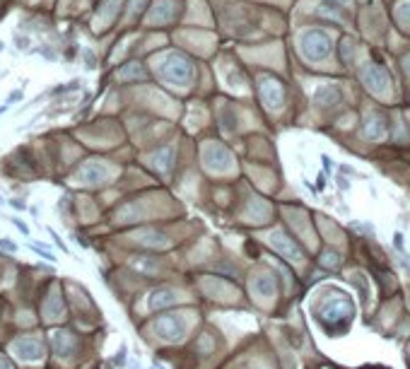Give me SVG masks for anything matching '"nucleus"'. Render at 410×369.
Wrapping results in <instances>:
<instances>
[{
    "instance_id": "f257e3e1",
    "label": "nucleus",
    "mask_w": 410,
    "mask_h": 369,
    "mask_svg": "<svg viewBox=\"0 0 410 369\" xmlns=\"http://www.w3.org/2000/svg\"><path fill=\"white\" fill-rule=\"evenodd\" d=\"M304 53L307 58H311V60H318V58H323V55L328 53V49H331V41L326 34H321V32H309L307 37H304Z\"/></svg>"
},
{
    "instance_id": "f03ea898",
    "label": "nucleus",
    "mask_w": 410,
    "mask_h": 369,
    "mask_svg": "<svg viewBox=\"0 0 410 369\" xmlns=\"http://www.w3.org/2000/svg\"><path fill=\"white\" fill-rule=\"evenodd\" d=\"M353 312L355 309L348 299H333L331 304L323 307V321H326V326H331L333 321H340V316H343L345 321H350V318H353Z\"/></svg>"
},
{
    "instance_id": "7ed1b4c3",
    "label": "nucleus",
    "mask_w": 410,
    "mask_h": 369,
    "mask_svg": "<svg viewBox=\"0 0 410 369\" xmlns=\"http://www.w3.org/2000/svg\"><path fill=\"white\" fill-rule=\"evenodd\" d=\"M362 80L369 90H384L389 85V73L381 68V65H369L364 73H362Z\"/></svg>"
},
{
    "instance_id": "20e7f679",
    "label": "nucleus",
    "mask_w": 410,
    "mask_h": 369,
    "mask_svg": "<svg viewBox=\"0 0 410 369\" xmlns=\"http://www.w3.org/2000/svg\"><path fill=\"white\" fill-rule=\"evenodd\" d=\"M364 133H367V138H384L386 135V121H384V116H369V121H367V126H364Z\"/></svg>"
},
{
    "instance_id": "39448f33",
    "label": "nucleus",
    "mask_w": 410,
    "mask_h": 369,
    "mask_svg": "<svg viewBox=\"0 0 410 369\" xmlns=\"http://www.w3.org/2000/svg\"><path fill=\"white\" fill-rule=\"evenodd\" d=\"M316 102L318 104H336L338 102V92L336 90H331V87H326V90H318V94H316Z\"/></svg>"
},
{
    "instance_id": "423d86ee",
    "label": "nucleus",
    "mask_w": 410,
    "mask_h": 369,
    "mask_svg": "<svg viewBox=\"0 0 410 369\" xmlns=\"http://www.w3.org/2000/svg\"><path fill=\"white\" fill-rule=\"evenodd\" d=\"M32 249L37 251L41 259H46V261H56V256H53V254H51L49 249H44V246H39V244H32Z\"/></svg>"
},
{
    "instance_id": "0eeeda50",
    "label": "nucleus",
    "mask_w": 410,
    "mask_h": 369,
    "mask_svg": "<svg viewBox=\"0 0 410 369\" xmlns=\"http://www.w3.org/2000/svg\"><path fill=\"white\" fill-rule=\"evenodd\" d=\"M0 249H5V251L15 254V251H17V244H12V241L7 239V237H2V239H0Z\"/></svg>"
},
{
    "instance_id": "6e6552de",
    "label": "nucleus",
    "mask_w": 410,
    "mask_h": 369,
    "mask_svg": "<svg viewBox=\"0 0 410 369\" xmlns=\"http://www.w3.org/2000/svg\"><path fill=\"white\" fill-rule=\"evenodd\" d=\"M15 46H17L19 51H24V49L29 46V37H19V34H15Z\"/></svg>"
},
{
    "instance_id": "1a4fd4ad",
    "label": "nucleus",
    "mask_w": 410,
    "mask_h": 369,
    "mask_svg": "<svg viewBox=\"0 0 410 369\" xmlns=\"http://www.w3.org/2000/svg\"><path fill=\"white\" fill-rule=\"evenodd\" d=\"M10 222H12V224L17 227V229H19V232H22V234H24V237H29V227H27V224H24V222H22V220H15V217H12V220H10Z\"/></svg>"
},
{
    "instance_id": "9d476101",
    "label": "nucleus",
    "mask_w": 410,
    "mask_h": 369,
    "mask_svg": "<svg viewBox=\"0 0 410 369\" xmlns=\"http://www.w3.org/2000/svg\"><path fill=\"white\" fill-rule=\"evenodd\" d=\"M7 203L12 205V208H15V210H24V208H27V203H24V201H22V198H10V201H7Z\"/></svg>"
},
{
    "instance_id": "9b49d317",
    "label": "nucleus",
    "mask_w": 410,
    "mask_h": 369,
    "mask_svg": "<svg viewBox=\"0 0 410 369\" xmlns=\"http://www.w3.org/2000/svg\"><path fill=\"white\" fill-rule=\"evenodd\" d=\"M17 99H22V87L15 90V92H10V97H7V104H12V102H17Z\"/></svg>"
},
{
    "instance_id": "f8f14e48",
    "label": "nucleus",
    "mask_w": 410,
    "mask_h": 369,
    "mask_svg": "<svg viewBox=\"0 0 410 369\" xmlns=\"http://www.w3.org/2000/svg\"><path fill=\"white\" fill-rule=\"evenodd\" d=\"M393 246H396V249H403V237H401V234L393 237Z\"/></svg>"
},
{
    "instance_id": "ddd939ff",
    "label": "nucleus",
    "mask_w": 410,
    "mask_h": 369,
    "mask_svg": "<svg viewBox=\"0 0 410 369\" xmlns=\"http://www.w3.org/2000/svg\"><path fill=\"white\" fill-rule=\"evenodd\" d=\"M7 109H10V104H2V106H0V113H5Z\"/></svg>"
},
{
    "instance_id": "4468645a",
    "label": "nucleus",
    "mask_w": 410,
    "mask_h": 369,
    "mask_svg": "<svg viewBox=\"0 0 410 369\" xmlns=\"http://www.w3.org/2000/svg\"><path fill=\"white\" fill-rule=\"evenodd\" d=\"M5 203H7V201H2V198H0V205H5Z\"/></svg>"
},
{
    "instance_id": "2eb2a0df",
    "label": "nucleus",
    "mask_w": 410,
    "mask_h": 369,
    "mask_svg": "<svg viewBox=\"0 0 410 369\" xmlns=\"http://www.w3.org/2000/svg\"><path fill=\"white\" fill-rule=\"evenodd\" d=\"M0 51H2V41H0Z\"/></svg>"
}]
</instances>
